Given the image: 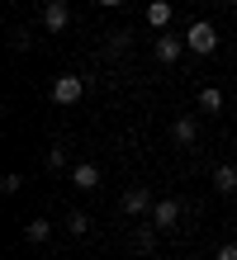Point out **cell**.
I'll use <instances>...</instances> for the list:
<instances>
[{
	"mask_svg": "<svg viewBox=\"0 0 237 260\" xmlns=\"http://www.w3.org/2000/svg\"><path fill=\"white\" fill-rule=\"evenodd\" d=\"M176 222H180V199H156L152 227H176Z\"/></svg>",
	"mask_w": 237,
	"mask_h": 260,
	"instance_id": "obj_5",
	"label": "cell"
},
{
	"mask_svg": "<svg viewBox=\"0 0 237 260\" xmlns=\"http://www.w3.org/2000/svg\"><path fill=\"white\" fill-rule=\"evenodd\" d=\"M100 5H104V10H119V5H123V0H100Z\"/></svg>",
	"mask_w": 237,
	"mask_h": 260,
	"instance_id": "obj_20",
	"label": "cell"
},
{
	"mask_svg": "<svg viewBox=\"0 0 237 260\" xmlns=\"http://www.w3.org/2000/svg\"><path fill=\"white\" fill-rule=\"evenodd\" d=\"M128 43H133V34H128V28H114V34H109V43H104V52L114 57V52H123V48H128Z\"/></svg>",
	"mask_w": 237,
	"mask_h": 260,
	"instance_id": "obj_13",
	"label": "cell"
},
{
	"mask_svg": "<svg viewBox=\"0 0 237 260\" xmlns=\"http://www.w3.org/2000/svg\"><path fill=\"white\" fill-rule=\"evenodd\" d=\"M185 48H190V52H199V57L218 52V28H214L209 19H195V24L185 28Z\"/></svg>",
	"mask_w": 237,
	"mask_h": 260,
	"instance_id": "obj_1",
	"label": "cell"
},
{
	"mask_svg": "<svg viewBox=\"0 0 237 260\" xmlns=\"http://www.w3.org/2000/svg\"><path fill=\"white\" fill-rule=\"evenodd\" d=\"M214 260H237V241H228V246H218Z\"/></svg>",
	"mask_w": 237,
	"mask_h": 260,
	"instance_id": "obj_19",
	"label": "cell"
},
{
	"mask_svg": "<svg viewBox=\"0 0 237 260\" xmlns=\"http://www.w3.org/2000/svg\"><path fill=\"white\" fill-rule=\"evenodd\" d=\"M199 109L204 114H218V109H223V90H218V85H204L199 90Z\"/></svg>",
	"mask_w": 237,
	"mask_h": 260,
	"instance_id": "obj_11",
	"label": "cell"
},
{
	"mask_svg": "<svg viewBox=\"0 0 237 260\" xmlns=\"http://www.w3.org/2000/svg\"><path fill=\"white\" fill-rule=\"evenodd\" d=\"M81 95H86V81H81V76L62 71L57 81H52V104H62V109H71V104H81Z\"/></svg>",
	"mask_w": 237,
	"mask_h": 260,
	"instance_id": "obj_2",
	"label": "cell"
},
{
	"mask_svg": "<svg viewBox=\"0 0 237 260\" xmlns=\"http://www.w3.org/2000/svg\"><path fill=\"white\" fill-rule=\"evenodd\" d=\"M47 171H62V166H67V147H47Z\"/></svg>",
	"mask_w": 237,
	"mask_h": 260,
	"instance_id": "obj_17",
	"label": "cell"
},
{
	"mask_svg": "<svg viewBox=\"0 0 237 260\" xmlns=\"http://www.w3.org/2000/svg\"><path fill=\"white\" fill-rule=\"evenodd\" d=\"M180 48H185V38H171V34H162V38L152 43L156 62H176V57H180Z\"/></svg>",
	"mask_w": 237,
	"mask_h": 260,
	"instance_id": "obj_6",
	"label": "cell"
},
{
	"mask_svg": "<svg viewBox=\"0 0 237 260\" xmlns=\"http://www.w3.org/2000/svg\"><path fill=\"white\" fill-rule=\"evenodd\" d=\"M119 208L128 213V218H142V213H152V208H156V199H152V189L133 185V189H123V194H119Z\"/></svg>",
	"mask_w": 237,
	"mask_h": 260,
	"instance_id": "obj_3",
	"label": "cell"
},
{
	"mask_svg": "<svg viewBox=\"0 0 237 260\" xmlns=\"http://www.w3.org/2000/svg\"><path fill=\"white\" fill-rule=\"evenodd\" d=\"M24 237H29V241H47V237H52V222H47V218L24 222Z\"/></svg>",
	"mask_w": 237,
	"mask_h": 260,
	"instance_id": "obj_12",
	"label": "cell"
},
{
	"mask_svg": "<svg viewBox=\"0 0 237 260\" xmlns=\"http://www.w3.org/2000/svg\"><path fill=\"white\" fill-rule=\"evenodd\" d=\"M19 189H24V175H14V171H10L5 180H0V194H19Z\"/></svg>",
	"mask_w": 237,
	"mask_h": 260,
	"instance_id": "obj_18",
	"label": "cell"
},
{
	"mask_svg": "<svg viewBox=\"0 0 237 260\" xmlns=\"http://www.w3.org/2000/svg\"><path fill=\"white\" fill-rule=\"evenodd\" d=\"M156 246V232H152V227H138V232H133V251H142V255H147Z\"/></svg>",
	"mask_w": 237,
	"mask_h": 260,
	"instance_id": "obj_14",
	"label": "cell"
},
{
	"mask_svg": "<svg viewBox=\"0 0 237 260\" xmlns=\"http://www.w3.org/2000/svg\"><path fill=\"white\" fill-rule=\"evenodd\" d=\"M67 24H71V5H67V0H47V5H43V28H47V34H62Z\"/></svg>",
	"mask_w": 237,
	"mask_h": 260,
	"instance_id": "obj_4",
	"label": "cell"
},
{
	"mask_svg": "<svg viewBox=\"0 0 237 260\" xmlns=\"http://www.w3.org/2000/svg\"><path fill=\"white\" fill-rule=\"evenodd\" d=\"M171 137H176V147H195V137H199L195 118H176V123H171Z\"/></svg>",
	"mask_w": 237,
	"mask_h": 260,
	"instance_id": "obj_10",
	"label": "cell"
},
{
	"mask_svg": "<svg viewBox=\"0 0 237 260\" xmlns=\"http://www.w3.org/2000/svg\"><path fill=\"white\" fill-rule=\"evenodd\" d=\"M214 189H218V194H237V171H232L228 161L214 166Z\"/></svg>",
	"mask_w": 237,
	"mask_h": 260,
	"instance_id": "obj_8",
	"label": "cell"
},
{
	"mask_svg": "<svg viewBox=\"0 0 237 260\" xmlns=\"http://www.w3.org/2000/svg\"><path fill=\"white\" fill-rule=\"evenodd\" d=\"M67 232L71 237H86L90 232V218H86V213H67Z\"/></svg>",
	"mask_w": 237,
	"mask_h": 260,
	"instance_id": "obj_16",
	"label": "cell"
},
{
	"mask_svg": "<svg viewBox=\"0 0 237 260\" xmlns=\"http://www.w3.org/2000/svg\"><path fill=\"white\" fill-rule=\"evenodd\" d=\"M10 48L14 52H29V48H34V34H29V28H10Z\"/></svg>",
	"mask_w": 237,
	"mask_h": 260,
	"instance_id": "obj_15",
	"label": "cell"
},
{
	"mask_svg": "<svg viewBox=\"0 0 237 260\" xmlns=\"http://www.w3.org/2000/svg\"><path fill=\"white\" fill-rule=\"evenodd\" d=\"M71 185H76V189H100V166L81 161V166L71 171Z\"/></svg>",
	"mask_w": 237,
	"mask_h": 260,
	"instance_id": "obj_7",
	"label": "cell"
},
{
	"mask_svg": "<svg viewBox=\"0 0 237 260\" xmlns=\"http://www.w3.org/2000/svg\"><path fill=\"white\" fill-rule=\"evenodd\" d=\"M142 14H147V24H152V28H166V24H171V14H176V10H171V0H152V5L142 10Z\"/></svg>",
	"mask_w": 237,
	"mask_h": 260,
	"instance_id": "obj_9",
	"label": "cell"
}]
</instances>
